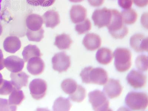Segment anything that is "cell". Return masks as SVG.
I'll use <instances>...</instances> for the list:
<instances>
[{"label":"cell","instance_id":"obj_1","mask_svg":"<svg viewBox=\"0 0 148 111\" xmlns=\"http://www.w3.org/2000/svg\"><path fill=\"white\" fill-rule=\"evenodd\" d=\"M82 82L86 84H94L103 85L108 81V74L106 71L100 67H85L80 73Z\"/></svg>","mask_w":148,"mask_h":111},{"label":"cell","instance_id":"obj_2","mask_svg":"<svg viewBox=\"0 0 148 111\" xmlns=\"http://www.w3.org/2000/svg\"><path fill=\"white\" fill-rule=\"evenodd\" d=\"M112 18L107 26L110 34L116 39H121L129 32L127 27L123 22L121 14L116 9H111Z\"/></svg>","mask_w":148,"mask_h":111},{"label":"cell","instance_id":"obj_3","mask_svg":"<svg viewBox=\"0 0 148 111\" xmlns=\"http://www.w3.org/2000/svg\"><path fill=\"white\" fill-rule=\"evenodd\" d=\"M125 103L132 110H145L148 107L147 94L142 92H130L125 97Z\"/></svg>","mask_w":148,"mask_h":111},{"label":"cell","instance_id":"obj_4","mask_svg":"<svg viewBox=\"0 0 148 111\" xmlns=\"http://www.w3.org/2000/svg\"><path fill=\"white\" fill-rule=\"evenodd\" d=\"M114 65L116 69L120 72H126L132 65V53L129 50L125 48L116 49L113 54Z\"/></svg>","mask_w":148,"mask_h":111},{"label":"cell","instance_id":"obj_5","mask_svg":"<svg viewBox=\"0 0 148 111\" xmlns=\"http://www.w3.org/2000/svg\"><path fill=\"white\" fill-rule=\"evenodd\" d=\"M88 96L90 103L95 111L111 110L109 100L103 92L96 90L90 92Z\"/></svg>","mask_w":148,"mask_h":111},{"label":"cell","instance_id":"obj_6","mask_svg":"<svg viewBox=\"0 0 148 111\" xmlns=\"http://www.w3.org/2000/svg\"><path fill=\"white\" fill-rule=\"evenodd\" d=\"M111 18V9L106 8L96 9L92 15V20L95 25L99 28L108 26L110 23Z\"/></svg>","mask_w":148,"mask_h":111},{"label":"cell","instance_id":"obj_7","mask_svg":"<svg viewBox=\"0 0 148 111\" xmlns=\"http://www.w3.org/2000/svg\"><path fill=\"white\" fill-rule=\"evenodd\" d=\"M47 88V83L41 79H34L29 84L30 94L36 100L41 99L45 97Z\"/></svg>","mask_w":148,"mask_h":111},{"label":"cell","instance_id":"obj_8","mask_svg":"<svg viewBox=\"0 0 148 111\" xmlns=\"http://www.w3.org/2000/svg\"><path fill=\"white\" fill-rule=\"evenodd\" d=\"M53 68L59 73L65 72L71 66V58L65 53L55 54L52 59Z\"/></svg>","mask_w":148,"mask_h":111},{"label":"cell","instance_id":"obj_9","mask_svg":"<svg viewBox=\"0 0 148 111\" xmlns=\"http://www.w3.org/2000/svg\"><path fill=\"white\" fill-rule=\"evenodd\" d=\"M126 79L130 85L135 89L143 88L146 85L147 77L141 71L132 70L128 74Z\"/></svg>","mask_w":148,"mask_h":111},{"label":"cell","instance_id":"obj_10","mask_svg":"<svg viewBox=\"0 0 148 111\" xmlns=\"http://www.w3.org/2000/svg\"><path fill=\"white\" fill-rule=\"evenodd\" d=\"M122 90V86L120 81L113 79H109L103 88L104 93L110 99L119 97Z\"/></svg>","mask_w":148,"mask_h":111},{"label":"cell","instance_id":"obj_11","mask_svg":"<svg viewBox=\"0 0 148 111\" xmlns=\"http://www.w3.org/2000/svg\"><path fill=\"white\" fill-rule=\"evenodd\" d=\"M130 45L136 52H142L148 51V37L142 34H135L130 39Z\"/></svg>","mask_w":148,"mask_h":111},{"label":"cell","instance_id":"obj_12","mask_svg":"<svg viewBox=\"0 0 148 111\" xmlns=\"http://www.w3.org/2000/svg\"><path fill=\"white\" fill-rule=\"evenodd\" d=\"M5 66L12 73H17L22 71L24 66L23 59L15 56L8 57L4 60Z\"/></svg>","mask_w":148,"mask_h":111},{"label":"cell","instance_id":"obj_13","mask_svg":"<svg viewBox=\"0 0 148 111\" xmlns=\"http://www.w3.org/2000/svg\"><path fill=\"white\" fill-rule=\"evenodd\" d=\"M45 64L41 58L36 57L28 61L27 68L28 71L32 75H38L44 71Z\"/></svg>","mask_w":148,"mask_h":111},{"label":"cell","instance_id":"obj_14","mask_svg":"<svg viewBox=\"0 0 148 111\" xmlns=\"http://www.w3.org/2000/svg\"><path fill=\"white\" fill-rule=\"evenodd\" d=\"M83 44L88 51H95L99 48L101 45V38L97 34L89 33L83 38Z\"/></svg>","mask_w":148,"mask_h":111},{"label":"cell","instance_id":"obj_15","mask_svg":"<svg viewBox=\"0 0 148 111\" xmlns=\"http://www.w3.org/2000/svg\"><path fill=\"white\" fill-rule=\"evenodd\" d=\"M87 16L86 9L80 5H75L70 10V17L73 23H80L85 19Z\"/></svg>","mask_w":148,"mask_h":111},{"label":"cell","instance_id":"obj_16","mask_svg":"<svg viewBox=\"0 0 148 111\" xmlns=\"http://www.w3.org/2000/svg\"><path fill=\"white\" fill-rule=\"evenodd\" d=\"M42 18L43 23L47 27L53 29L60 23L59 14L55 10H49L46 12Z\"/></svg>","mask_w":148,"mask_h":111},{"label":"cell","instance_id":"obj_17","mask_svg":"<svg viewBox=\"0 0 148 111\" xmlns=\"http://www.w3.org/2000/svg\"><path fill=\"white\" fill-rule=\"evenodd\" d=\"M10 77L12 84L14 88L20 89L22 87L27 85L29 76L25 73L21 71L17 73H12L10 74Z\"/></svg>","mask_w":148,"mask_h":111},{"label":"cell","instance_id":"obj_18","mask_svg":"<svg viewBox=\"0 0 148 111\" xmlns=\"http://www.w3.org/2000/svg\"><path fill=\"white\" fill-rule=\"evenodd\" d=\"M3 46L5 51L10 53H14L20 49L21 42L18 37L10 36L5 39Z\"/></svg>","mask_w":148,"mask_h":111},{"label":"cell","instance_id":"obj_19","mask_svg":"<svg viewBox=\"0 0 148 111\" xmlns=\"http://www.w3.org/2000/svg\"><path fill=\"white\" fill-rule=\"evenodd\" d=\"M26 22L29 29L36 31L41 28L43 21L42 17L39 14H31L27 16Z\"/></svg>","mask_w":148,"mask_h":111},{"label":"cell","instance_id":"obj_20","mask_svg":"<svg viewBox=\"0 0 148 111\" xmlns=\"http://www.w3.org/2000/svg\"><path fill=\"white\" fill-rule=\"evenodd\" d=\"M113 57V53L112 51L106 47L99 49L96 54V60L102 64H109L112 61Z\"/></svg>","mask_w":148,"mask_h":111},{"label":"cell","instance_id":"obj_21","mask_svg":"<svg viewBox=\"0 0 148 111\" xmlns=\"http://www.w3.org/2000/svg\"><path fill=\"white\" fill-rule=\"evenodd\" d=\"M73 41L70 36L65 34L58 35L56 37L54 45L60 50L69 49Z\"/></svg>","mask_w":148,"mask_h":111},{"label":"cell","instance_id":"obj_22","mask_svg":"<svg viewBox=\"0 0 148 111\" xmlns=\"http://www.w3.org/2000/svg\"><path fill=\"white\" fill-rule=\"evenodd\" d=\"M24 60L27 62L31 58L38 57H40L42 54L40 50L36 46L29 45L25 47L22 52Z\"/></svg>","mask_w":148,"mask_h":111},{"label":"cell","instance_id":"obj_23","mask_svg":"<svg viewBox=\"0 0 148 111\" xmlns=\"http://www.w3.org/2000/svg\"><path fill=\"white\" fill-rule=\"evenodd\" d=\"M24 95L22 90L17 89L14 87L9 95V103L11 105L16 106L19 105L25 99Z\"/></svg>","mask_w":148,"mask_h":111},{"label":"cell","instance_id":"obj_24","mask_svg":"<svg viewBox=\"0 0 148 111\" xmlns=\"http://www.w3.org/2000/svg\"><path fill=\"white\" fill-rule=\"evenodd\" d=\"M121 15L123 22L125 24H133L135 23L137 18L136 12L132 9H125L123 10Z\"/></svg>","mask_w":148,"mask_h":111},{"label":"cell","instance_id":"obj_25","mask_svg":"<svg viewBox=\"0 0 148 111\" xmlns=\"http://www.w3.org/2000/svg\"><path fill=\"white\" fill-rule=\"evenodd\" d=\"M72 104L68 99L59 97L56 99L53 106L54 111H69Z\"/></svg>","mask_w":148,"mask_h":111},{"label":"cell","instance_id":"obj_26","mask_svg":"<svg viewBox=\"0 0 148 111\" xmlns=\"http://www.w3.org/2000/svg\"><path fill=\"white\" fill-rule=\"evenodd\" d=\"M78 84L76 82L71 79H67L63 80L61 84V88L66 94L71 95L76 90Z\"/></svg>","mask_w":148,"mask_h":111},{"label":"cell","instance_id":"obj_27","mask_svg":"<svg viewBox=\"0 0 148 111\" xmlns=\"http://www.w3.org/2000/svg\"><path fill=\"white\" fill-rule=\"evenodd\" d=\"M86 96V90L82 86L78 85L76 90L69 95V99L72 101L80 103L84 99Z\"/></svg>","mask_w":148,"mask_h":111},{"label":"cell","instance_id":"obj_28","mask_svg":"<svg viewBox=\"0 0 148 111\" xmlns=\"http://www.w3.org/2000/svg\"><path fill=\"white\" fill-rule=\"evenodd\" d=\"M44 30L43 28L36 31H33L28 29L26 36L30 41L39 42L44 38Z\"/></svg>","mask_w":148,"mask_h":111},{"label":"cell","instance_id":"obj_29","mask_svg":"<svg viewBox=\"0 0 148 111\" xmlns=\"http://www.w3.org/2000/svg\"><path fill=\"white\" fill-rule=\"evenodd\" d=\"M92 24L88 18L77 24L75 26V30L79 35L85 34L91 30Z\"/></svg>","mask_w":148,"mask_h":111},{"label":"cell","instance_id":"obj_30","mask_svg":"<svg viewBox=\"0 0 148 111\" xmlns=\"http://www.w3.org/2000/svg\"><path fill=\"white\" fill-rule=\"evenodd\" d=\"M135 64L139 71L141 72L147 71L148 68L147 56L143 55L138 56L136 59Z\"/></svg>","mask_w":148,"mask_h":111},{"label":"cell","instance_id":"obj_31","mask_svg":"<svg viewBox=\"0 0 148 111\" xmlns=\"http://www.w3.org/2000/svg\"><path fill=\"white\" fill-rule=\"evenodd\" d=\"M11 81L3 80L0 84V95H7L11 93L14 88Z\"/></svg>","mask_w":148,"mask_h":111},{"label":"cell","instance_id":"obj_32","mask_svg":"<svg viewBox=\"0 0 148 111\" xmlns=\"http://www.w3.org/2000/svg\"><path fill=\"white\" fill-rule=\"evenodd\" d=\"M56 0H27L29 4L34 6H40L47 7L51 6L55 2Z\"/></svg>","mask_w":148,"mask_h":111},{"label":"cell","instance_id":"obj_33","mask_svg":"<svg viewBox=\"0 0 148 111\" xmlns=\"http://www.w3.org/2000/svg\"><path fill=\"white\" fill-rule=\"evenodd\" d=\"M16 106L10 105L8 100L0 98V111H16Z\"/></svg>","mask_w":148,"mask_h":111},{"label":"cell","instance_id":"obj_34","mask_svg":"<svg viewBox=\"0 0 148 111\" xmlns=\"http://www.w3.org/2000/svg\"><path fill=\"white\" fill-rule=\"evenodd\" d=\"M119 5L123 9H130L133 4L132 0H118Z\"/></svg>","mask_w":148,"mask_h":111},{"label":"cell","instance_id":"obj_35","mask_svg":"<svg viewBox=\"0 0 148 111\" xmlns=\"http://www.w3.org/2000/svg\"><path fill=\"white\" fill-rule=\"evenodd\" d=\"M91 6L93 7H99L104 3V0H88Z\"/></svg>","mask_w":148,"mask_h":111},{"label":"cell","instance_id":"obj_36","mask_svg":"<svg viewBox=\"0 0 148 111\" xmlns=\"http://www.w3.org/2000/svg\"><path fill=\"white\" fill-rule=\"evenodd\" d=\"M134 3L139 7H145L148 4V0H133Z\"/></svg>","mask_w":148,"mask_h":111},{"label":"cell","instance_id":"obj_37","mask_svg":"<svg viewBox=\"0 0 148 111\" xmlns=\"http://www.w3.org/2000/svg\"><path fill=\"white\" fill-rule=\"evenodd\" d=\"M4 58L2 50L0 49V71L3 69L5 67L4 63Z\"/></svg>","mask_w":148,"mask_h":111},{"label":"cell","instance_id":"obj_38","mask_svg":"<svg viewBox=\"0 0 148 111\" xmlns=\"http://www.w3.org/2000/svg\"><path fill=\"white\" fill-rule=\"evenodd\" d=\"M84 0H69L70 2L73 3H78L82 2Z\"/></svg>","mask_w":148,"mask_h":111},{"label":"cell","instance_id":"obj_39","mask_svg":"<svg viewBox=\"0 0 148 111\" xmlns=\"http://www.w3.org/2000/svg\"><path fill=\"white\" fill-rule=\"evenodd\" d=\"M3 31V28L2 26L1 25V24L0 23V36L2 34Z\"/></svg>","mask_w":148,"mask_h":111},{"label":"cell","instance_id":"obj_40","mask_svg":"<svg viewBox=\"0 0 148 111\" xmlns=\"http://www.w3.org/2000/svg\"><path fill=\"white\" fill-rule=\"evenodd\" d=\"M3 80V76H2V74L0 73V84L2 83Z\"/></svg>","mask_w":148,"mask_h":111}]
</instances>
